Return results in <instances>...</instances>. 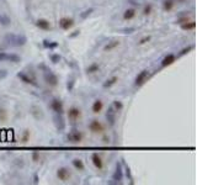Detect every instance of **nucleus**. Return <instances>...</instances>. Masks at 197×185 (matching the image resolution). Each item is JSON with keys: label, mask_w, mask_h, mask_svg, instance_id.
Segmentation results:
<instances>
[{"label": "nucleus", "mask_w": 197, "mask_h": 185, "mask_svg": "<svg viewBox=\"0 0 197 185\" xmlns=\"http://www.w3.org/2000/svg\"><path fill=\"white\" fill-rule=\"evenodd\" d=\"M149 75H150V72H149L148 69H143L142 72H139L138 75H137L136 79H134V85H136V86H142V85L148 80Z\"/></svg>", "instance_id": "3"}, {"label": "nucleus", "mask_w": 197, "mask_h": 185, "mask_svg": "<svg viewBox=\"0 0 197 185\" xmlns=\"http://www.w3.org/2000/svg\"><path fill=\"white\" fill-rule=\"evenodd\" d=\"M91 13H94V8H90V9L85 10L84 13H81V14H80V18H81V19H86Z\"/></svg>", "instance_id": "34"}, {"label": "nucleus", "mask_w": 197, "mask_h": 185, "mask_svg": "<svg viewBox=\"0 0 197 185\" xmlns=\"http://www.w3.org/2000/svg\"><path fill=\"white\" fill-rule=\"evenodd\" d=\"M180 27H181L183 31H193V30L196 29V22H195L193 20H190V21H187V22H185V24H181Z\"/></svg>", "instance_id": "21"}, {"label": "nucleus", "mask_w": 197, "mask_h": 185, "mask_svg": "<svg viewBox=\"0 0 197 185\" xmlns=\"http://www.w3.org/2000/svg\"><path fill=\"white\" fill-rule=\"evenodd\" d=\"M187 21H190V18H188V15H185V16H180V18H177L176 24L181 25V24H185V22H187Z\"/></svg>", "instance_id": "32"}, {"label": "nucleus", "mask_w": 197, "mask_h": 185, "mask_svg": "<svg viewBox=\"0 0 197 185\" xmlns=\"http://www.w3.org/2000/svg\"><path fill=\"white\" fill-rule=\"evenodd\" d=\"M21 61V57L15 54V53H6V59L5 62H13V63H19Z\"/></svg>", "instance_id": "23"}, {"label": "nucleus", "mask_w": 197, "mask_h": 185, "mask_svg": "<svg viewBox=\"0 0 197 185\" xmlns=\"http://www.w3.org/2000/svg\"><path fill=\"white\" fill-rule=\"evenodd\" d=\"M125 170H126V176H127V178L131 180V183L133 184V176H132V174H131V169H129L128 167H126Z\"/></svg>", "instance_id": "36"}, {"label": "nucleus", "mask_w": 197, "mask_h": 185, "mask_svg": "<svg viewBox=\"0 0 197 185\" xmlns=\"http://www.w3.org/2000/svg\"><path fill=\"white\" fill-rule=\"evenodd\" d=\"M176 5V0H164L163 2V9L165 11H171Z\"/></svg>", "instance_id": "20"}, {"label": "nucleus", "mask_w": 197, "mask_h": 185, "mask_svg": "<svg viewBox=\"0 0 197 185\" xmlns=\"http://www.w3.org/2000/svg\"><path fill=\"white\" fill-rule=\"evenodd\" d=\"M106 120H107V124L110 126H115L116 124V111L112 106H110L107 109V112H106Z\"/></svg>", "instance_id": "11"}, {"label": "nucleus", "mask_w": 197, "mask_h": 185, "mask_svg": "<svg viewBox=\"0 0 197 185\" xmlns=\"http://www.w3.org/2000/svg\"><path fill=\"white\" fill-rule=\"evenodd\" d=\"M117 80H118V77H112V78H110V79H107L105 83H104V88H111L112 85H115L116 83H117Z\"/></svg>", "instance_id": "27"}, {"label": "nucleus", "mask_w": 197, "mask_h": 185, "mask_svg": "<svg viewBox=\"0 0 197 185\" xmlns=\"http://www.w3.org/2000/svg\"><path fill=\"white\" fill-rule=\"evenodd\" d=\"M150 38H152L150 36H143V37H142V38L138 41V45H139V46H142V45H145L147 42H149V41H150Z\"/></svg>", "instance_id": "35"}, {"label": "nucleus", "mask_w": 197, "mask_h": 185, "mask_svg": "<svg viewBox=\"0 0 197 185\" xmlns=\"http://www.w3.org/2000/svg\"><path fill=\"white\" fill-rule=\"evenodd\" d=\"M57 176H58V179L59 180H62V181H67L69 178H70V171H69V169H67V168H59L58 170H57Z\"/></svg>", "instance_id": "13"}, {"label": "nucleus", "mask_w": 197, "mask_h": 185, "mask_svg": "<svg viewBox=\"0 0 197 185\" xmlns=\"http://www.w3.org/2000/svg\"><path fill=\"white\" fill-rule=\"evenodd\" d=\"M81 116V111L79 108L76 106H71L69 110H68V119L71 120V121H76L79 117Z\"/></svg>", "instance_id": "10"}, {"label": "nucleus", "mask_w": 197, "mask_h": 185, "mask_svg": "<svg viewBox=\"0 0 197 185\" xmlns=\"http://www.w3.org/2000/svg\"><path fill=\"white\" fill-rule=\"evenodd\" d=\"M49 59L52 61V63H58L60 59H62V57L59 56V54H49Z\"/></svg>", "instance_id": "33"}, {"label": "nucleus", "mask_w": 197, "mask_h": 185, "mask_svg": "<svg viewBox=\"0 0 197 185\" xmlns=\"http://www.w3.org/2000/svg\"><path fill=\"white\" fill-rule=\"evenodd\" d=\"M98 69H100V65H98L97 63H92L86 68V73L87 74H94V73L98 72Z\"/></svg>", "instance_id": "26"}, {"label": "nucleus", "mask_w": 197, "mask_h": 185, "mask_svg": "<svg viewBox=\"0 0 197 185\" xmlns=\"http://www.w3.org/2000/svg\"><path fill=\"white\" fill-rule=\"evenodd\" d=\"M152 11H153V5H152V4H147V5L143 8V15H144V16L150 15Z\"/></svg>", "instance_id": "31"}, {"label": "nucleus", "mask_w": 197, "mask_h": 185, "mask_svg": "<svg viewBox=\"0 0 197 185\" xmlns=\"http://www.w3.org/2000/svg\"><path fill=\"white\" fill-rule=\"evenodd\" d=\"M91 162L95 165V168L98 169V170H101L104 168V160H102L101 155L98 154V153H92L91 154Z\"/></svg>", "instance_id": "9"}, {"label": "nucleus", "mask_w": 197, "mask_h": 185, "mask_svg": "<svg viewBox=\"0 0 197 185\" xmlns=\"http://www.w3.org/2000/svg\"><path fill=\"white\" fill-rule=\"evenodd\" d=\"M51 109H52L56 114H59V115H63V112H64L63 103H62L59 99H53V100L51 101Z\"/></svg>", "instance_id": "7"}, {"label": "nucleus", "mask_w": 197, "mask_h": 185, "mask_svg": "<svg viewBox=\"0 0 197 185\" xmlns=\"http://www.w3.org/2000/svg\"><path fill=\"white\" fill-rule=\"evenodd\" d=\"M83 138H84V135L81 132L76 131V130H74V131H71L67 135V140L70 143H80L83 141Z\"/></svg>", "instance_id": "5"}, {"label": "nucleus", "mask_w": 197, "mask_h": 185, "mask_svg": "<svg viewBox=\"0 0 197 185\" xmlns=\"http://www.w3.org/2000/svg\"><path fill=\"white\" fill-rule=\"evenodd\" d=\"M79 33H80V32H79V31H74V33H71V35H70V36H69V37H75V36H78V35H79Z\"/></svg>", "instance_id": "43"}, {"label": "nucleus", "mask_w": 197, "mask_h": 185, "mask_svg": "<svg viewBox=\"0 0 197 185\" xmlns=\"http://www.w3.org/2000/svg\"><path fill=\"white\" fill-rule=\"evenodd\" d=\"M104 142L105 143H110V138L109 137H104Z\"/></svg>", "instance_id": "45"}, {"label": "nucleus", "mask_w": 197, "mask_h": 185, "mask_svg": "<svg viewBox=\"0 0 197 185\" xmlns=\"http://www.w3.org/2000/svg\"><path fill=\"white\" fill-rule=\"evenodd\" d=\"M58 25H59V27H60L62 30L68 31L69 29H71V27L74 26V20L70 19V18H62V19L59 20Z\"/></svg>", "instance_id": "8"}, {"label": "nucleus", "mask_w": 197, "mask_h": 185, "mask_svg": "<svg viewBox=\"0 0 197 185\" xmlns=\"http://www.w3.org/2000/svg\"><path fill=\"white\" fill-rule=\"evenodd\" d=\"M54 124H56V127L58 131H63L65 128V122L62 117V115L57 114V116H54Z\"/></svg>", "instance_id": "18"}, {"label": "nucleus", "mask_w": 197, "mask_h": 185, "mask_svg": "<svg viewBox=\"0 0 197 185\" xmlns=\"http://www.w3.org/2000/svg\"><path fill=\"white\" fill-rule=\"evenodd\" d=\"M89 130L92 133H102L105 132V125L98 120H91V122L89 124Z\"/></svg>", "instance_id": "4"}, {"label": "nucleus", "mask_w": 197, "mask_h": 185, "mask_svg": "<svg viewBox=\"0 0 197 185\" xmlns=\"http://www.w3.org/2000/svg\"><path fill=\"white\" fill-rule=\"evenodd\" d=\"M4 40H5L6 43H9L10 46H14V47L25 46L26 42H27L26 36H24V35H14V33H8L4 37Z\"/></svg>", "instance_id": "1"}, {"label": "nucleus", "mask_w": 197, "mask_h": 185, "mask_svg": "<svg viewBox=\"0 0 197 185\" xmlns=\"http://www.w3.org/2000/svg\"><path fill=\"white\" fill-rule=\"evenodd\" d=\"M0 120L2 121L6 120V111L5 110H0Z\"/></svg>", "instance_id": "40"}, {"label": "nucleus", "mask_w": 197, "mask_h": 185, "mask_svg": "<svg viewBox=\"0 0 197 185\" xmlns=\"http://www.w3.org/2000/svg\"><path fill=\"white\" fill-rule=\"evenodd\" d=\"M175 61H176V56L172 54V53H169V54H166V56L163 58V61H161V67H163V68H166V67L171 65Z\"/></svg>", "instance_id": "14"}, {"label": "nucleus", "mask_w": 197, "mask_h": 185, "mask_svg": "<svg viewBox=\"0 0 197 185\" xmlns=\"http://www.w3.org/2000/svg\"><path fill=\"white\" fill-rule=\"evenodd\" d=\"M11 24V19L4 14H0V25L2 26H9Z\"/></svg>", "instance_id": "25"}, {"label": "nucleus", "mask_w": 197, "mask_h": 185, "mask_svg": "<svg viewBox=\"0 0 197 185\" xmlns=\"http://www.w3.org/2000/svg\"><path fill=\"white\" fill-rule=\"evenodd\" d=\"M193 49V46L192 45H190V46H187V47H185V48H182L179 53H177V57H181V56H185V54H187L188 52H191Z\"/></svg>", "instance_id": "30"}, {"label": "nucleus", "mask_w": 197, "mask_h": 185, "mask_svg": "<svg viewBox=\"0 0 197 185\" xmlns=\"http://www.w3.org/2000/svg\"><path fill=\"white\" fill-rule=\"evenodd\" d=\"M36 26H37L38 29L43 30V31H49V30H51V24H49V21H47L46 19H40V20H37V21H36Z\"/></svg>", "instance_id": "17"}, {"label": "nucleus", "mask_w": 197, "mask_h": 185, "mask_svg": "<svg viewBox=\"0 0 197 185\" xmlns=\"http://www.w3.org/2000/svg\"><path fill=\"white\" fill-rule=\"evenodd\" d=\"M112 179L116 181V183H121L122 179H123V170H122V165L121 163H117L116 164V170L112 175Z\"/></svg>", "instance_id": "12"}, {"label": "nucleus", "mask_w": 197, "mask_h": 185, "mask_svg": "<svg viewBox=\"0 0 197 185\" xmlns=\"http://www.w3.org/2000/svg\"><path fill=\"white\" fill-rule=\"evenodd\" d=\"M32 160L33 162H38L40 160V153L38 152H33L32 153Z\"/></svg>", "instance_id": "39"}, {"label": "nucleus", "mask_w": 197, "mask_h": 185, "mask_svg": "<svg viewBox=\"0 0 197 185\" xmlns=\"http://www.w3.org/2000/svg\"><path fill=\"white\" fill-rule=\"evenodd\" d=\"M6 75H8V72H6V70H4V69L0 70V79H4Z\"/></svg>", "instance_id": "42"}, {"label": "nucleus", "mask_w": 197, "mask_h": 185, "mask_svg": "<svg viewBox=\"0 0 197 185\" xmlns=\"http://www.w3.org/2000/svg\"><path fill=\"white\" fill-rule=\"evenodd\" d=\"M137 15V10L134 8H128L127 10H125L123 13V20L125 21H129V20H133Z\"/></svg>", "instance_id": "16"}, {"label": "nucleus", "mask_w": 197, "mask_h": 185, "mask_svg": "<svg viewBox=\"0 0 197 185\" xmlns=\"http://www.w3.org/2000/svg\"><path fill=\"white\" fill-rule=\"evenodd\" d=\"M74 79H70V80H68V84H67V88H68V90L70 91L71 89H73V86H74Z\"/></svg>", "instance_id": "38"}, {"label": "nucleus", "mask_w": 197, "mask_h": 185, "mask_svg": "<svg viewBox=\"0 0 197 185\" xmlns=\"http://www.w3.org/2000/svg\"><path fill=\"white\" fill-rule=\"evenodd\" d=\"M31 112L36 119H42L43 117V112L38 106H32V111Z\"/></svg>", "instance_id": "28"}, {"label": "nucleus", "mask_w": 197, "mask_h": 185, "mask_svg": "<svg viewBox=\"0 0 197 185\" xmlns=\"http://www.w3.org/2000/svg\"><path fill=\"white\" fill-rule=\"evenodd\" d=\"M43 78H44V81L46 84H48L49 86H57L58 85V77L49 69H46L44 74H43Z\"/></svg>", "instance_id": "2"}, {"label": "nucleus", "mask_w": 197, "mask_h": 185, "mask_svg": "<svg viewBox=\"0 0 197 185\" xmlns=\"http://www.w3.org/2000/svg\"><path fill=\"white\" fill-rule=\"evenodd\" d=\"M6 59V52H0V62H5Z\"/></svg>", "instance_id": "41"}, {"label": "nucleus", "mask_w": 197, "mask_h": 185, "mask_svg": "<svg viewBox=\"0 0 197 185\" xmlns=\"http://www.w3.org/2000/svg\"><path fill=\"white\" fill-rule=\"evenodd\" d=\"M71 164H73V167H74L76 170H84V169H85L84 162H83L81 159H79V158H74V159L71 160Z\"/></svg>", "instance_id": "22"}, {"label": "nucleus", "mask_w": 197, "mask_h": 185, "mask_svg": "<svg viewBox=\"0 0 197 185\" xmlns=\"http://www.w3.org/2000/svg\"><path fill=\"white\" fill-rule=\"evenodd\" d=\"M42 45H43L44 48H49V49H54V48H57L59 46L58 42H53V41H48V40H44L42 42Z\"/></svg>", "instance_id": "24"}, {"label": "nucleus", "mask_w": 197, "mask_h": 185, "mask_svg": "<svg viewBox=\"0 0 197 185\" xmlns=\"http://www.w3.org/2000/svg\"><path fill=\"white\" fill-rule=\"evenodd\" d=\"M17 78H19L21 81H24L25 84H30V85H32V86H38V84L36 83V79L32 78V77H30V75L26 74L25 72H19V73H17Z\"/></svg>", "instance_id": "6"}, {"label": "nucleus", "mask_w": 197, "mask_h": 185, "mask_svg": "<svg viewBox=\"0 0 197 185\" xmlns=\"http://www.w3.org/2000/svg\"><path fill=\"white\" fill-rule=\"evenodd\" d=\"M118 46H120V41H118V40H112V41H110L107 45H105L104 51H105V52H111V51H114L115 48H117Z\"/></svg>", "instance_id": "19"}, {"label": "nucleus", "mask_w": 197, "mask_h": 185, "mask_svg": "<svg viewBox=\"0 0 197 185\" xmlns=\"http://www.w3.org/2000/svg\"><path fill=\"white\" fill-rule=\"evenodd\" d=\"M29 138H30V132H29V131H25V132H24V136H22V142L26 143V142L29 141Z\"/></svg>", "instance_id": "37"}, {"label": "nucleus", "mask_w": 197, "mask_h": 185, "mask_svg": "<svg viewBox=\"0 0 197 185\" xmlns=\"http://www.w3.org/2000/svg\"><path fill=\"white\" fill-rule=\"evenodd\" d=\"M102 109H104V103H102V100L97 99V100H95V101L92 103L91 111H92L94 114H100V112L102 111Z\"/></svg>", "instance_id": "15"}, {"label": "nucleus", "mask_w": 197, "mask_h": 185, "mask_svg": "<svg viewBox=\"0 0 197 185\" xmlns=\"http://www.w3.org/2000/svg\"><path fill=\"white\" fill-rule=\"evenodd\" d=\"M33 179H35V180H33V183H35V184H37V183H38V176H37V174H35Z\"/></svg>", "instance_id": "44"}, {"label": "nucleus", "mask_w": 197, "mask_h": 185, "mask_svg": "<svg viewBox=\"0 0 197 185\" xmlns=\"http://www.w3.org/2000/svg\"><path fill=\"white\" fill-rule=\"evenodd\" d=\"M112 108H114L115 111L117 112V111L123 110V104H122V101H120V100H115V101L112 103Z\"/></svg>", "instance_id": "29"}]
</instances>
